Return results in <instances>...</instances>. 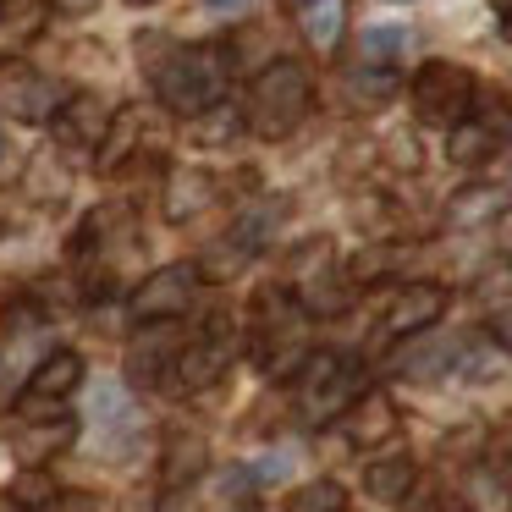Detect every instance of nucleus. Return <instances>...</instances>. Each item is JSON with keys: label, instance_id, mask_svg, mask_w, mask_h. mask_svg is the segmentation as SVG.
Listing matches in <instances>:
<instances>
[{"label": "nucleus", "instance_id": "obj_25", "mask_svg": "<svg viewBox=\"0 0 512 512\" xmlns=\"http://www.w3.org/2000/svg\"><path fill=\"white\" fill-rule=\"evenodd\" d=\"M12 496L23 501L28 512H50V507H56V496H61V490L50 485V474H45V468H23V474H17V485H12Z\"/></svg>", "mask_w": 512, "mask_h": 512}, {"label": "nucleus", "instance_id": "obj_4", "mask_svg": "<svg viewBox=\"0 0 512 512\" xmlns=\"http://www.w3.org/2000/svg\"><path fill=\"white\" fill-rule=\"evenodd\" d=\"M292 380H298V419L303 424H336L369 391L364 364L347 353H309V364Z\"/></svg>", "mask_w": 512, "mask_h": 512}, {"label": "nucleus", "instance_id": "obj_6", "mask_svg": "<svg viewBox=\"0 0 512 512\" xmlns=\"http://www.w3.org/2000/svg\"><path fill=\"white\" fill-rule=\"evenodd\" d=\"M237 358V331L226 314H210V320L199 325V331L182 342L177 353V369H171V380H177V391H210L215 380L232 369Z\"/></svg>", "mask_w": 512, "mask_h": 512}, {"label": "nucleus", "instance_id": "obj_15", "mask_svg": "<svg viewBox=\"0 0 512 512\" xmlns=\"http://www.w3.org/2000/svg\"><path fill=\"white\" fill-rule=\"evenodd\" d=\"M336 424H342V435H347L353 446L375 452V446H386L391 435H397V402H391L386 391H375V386H369L364 397H358V402H353V408H347Z\"/></svg>", "mask_w": 512, "mask_h": 512}, {"label": "nucleus", "instance_id": "obj_20", "mask_svg": "<svg viewBox=\"0 0 512 512\" xmlns=\"http://www.w3.org/2000/svg\"><path fill=\"white\" fill-rule=\"evenodd\" d=\"M210 199H215L210 171H171V182H166V215L171 221H193Z\"/></svg>", "mask_w": 512, "mask_h": 512}, {"label": "nucleus", "instance_id": "obj_21", "mask_svg": "<svg viewBox=\"0 0 512 512\" xmlns=\"http://www.w3.org/2000/svg\"><path fill=\"white\" fill-rule=\"evenodd\" d=\"M413 34L402 23H380V28H364L358 39V67H391L397 56H408Z\"/></svg>", "mask_w": 512, "mask_h": 512}, {"label": "nucleus", "instance_id": "obj_37", "mask_svg": "<svg viewBox=\"0 0 512 512\" xmlns=\"http://www.w3.org/2000/svg\"><path fill=\"white\" fill-rule=\"evenodd\" d=\"M397 6H402V0H397Z\"/></svg>", "mask_w": 512, "mask_h": 512}, {"label": "nucleus", "instance_id": "obj_29", "mask_svg": "<svg viewBox=\"0 0 512 512\" xmlns=\"http://www.w3.org/2000/svg\"><path fill=\"white\" fill-rule=\"evenodd\" d=\"M496 248H501V254H512V204L496 215Z\"/></svg>", "mask_w": 512, "mask_h": 512}, {"label": "nucleus", "instance_id": "obj_32", "mask_svg": "<svg viewBox=\"0 0 512 512\" xmlns=\"http://www.w3.org/2000/svg\"><path fill=\"white\" fill-rule=\"evenodd\" d=\"M215 17H237V12H248V0H204Z\"/></svg>", "mask_w": 512, "mask_h": 512}, {"label": "nucleus", "instance_id": "obj_3", "mask_svg": "<svg viewBox=\"0 0 512 512\" xmlns=\"http://www.w3.org/2000/svg\"><path fill=\"white\" fill-rule=\"evenodd\" d=\"M248 336H254L248 353H254V364L265 369L270 380H292L309 364V314H303V303L292 298L287 287L265 292V298L254 303V331Z\"/></svg>", "mask_w": 512, "mask_h": 512}, {"label": "nucleus", "instance_id": "obj_26", "mask_svg": "<svg viewBox=\"0 0 512 512\" xmlns=\"http://www.w3.org/2000/svg\"><path fill=\"white\" fill-rule=\"evenodd\" d=\"M50 512H116V507H111V496H100V490H61Z\"/></svg>", "mask_w": 512, "mask_h": 512}, {"label": "nucleus", "instance_id": "obj_28", "mask_svg": "<svg viewBox=\"0 0 512 512\" xmlns=\"http://www.w3.org/2000/svg\"><path fill=\"white\" fill-rule=\"evenodd\" d=\"M490 463L507 468V474H512V413L496 424V430H490Z\"/></svg>", "mask_w": 512, "mask_h": 512}, {"label": "nucleus", "instance_id": "obj_7", "mask_svg": "<svg viewBox=\"0 0 512 512\" xmlns=\"http://www.w3.org/2000/svg\"><path fill=\"white\" fill-rule=\"evenodd\" d=\"M199 298V265H166L144 276L127 298V320L133 325H177Z\"/></svg>", "mask_w": 512, "mask_h": 512}, {"label": "nucleus", "instance_id": "obj_30", "mask_svg": "<svg viewBox=\"0 0 512 512\" xmlns=\"http://www.w3.org/2000/svg\"><path fill=\"white\" fill-rule=\"evenodd\" d=\"M50 6H56L61 17H89L94 6H100V0H50Z\"/></svg>", "mask_w": 512, "mask_h": 512}, {"label": "nucleus", "instance_id": "obj_16", "mask_svg": "<svg viewBox=\"0 0 512 512\" xmlns=\"http://www.w3.org/2000/svg\"><path fill=\"white\" fill-rule=\"evenodd\" d=\"M501 210H507V188H496V182H468V188H457L452 199H446V226L468 232V226L496 221Z\"/></svg>", "mask_w": 512, "mask_h": 512}, {"label": "nucleus", "instance_id": "obj_9", "mask_svg": "<svg viewBox=\"0 0 512 512\" xmlns=\"http://www.w3.org/2000/svg\"><path fill=\"white\" fill-rule=\"evenodd\" d=\"M61 105H67V89H61L56 78H45V72L23 67V61L0 67V116L39 127V122H56Z\"/></svg>", "mask_w": 512, "mask_h": 512}, {"label": "nucleus", "instance_id": "obj_1", "mask_svg": "<svg viewBox=\"0 0 512 512\" xmlns=\"http://www.w3.org/2000/svg\"><path fill=\"white\" fill-rule=\"evenodd\" d=\"M144 72L171 116H204L221 105L232 83V56L221 45H177V39L144 34Z\"/></svg>", "mask_w": 512, "mask_h": 512}, {"label": "nucleus", "instance_id": "obj_31", "mask_svg": "<svg viewBox=\"0 0 512 512\" xmlns=\"http://www.w3.org/2000/svg\"><path fill=\"white\" fill-rule=\"evenodd\" d=\"M496 6V28H501V39L512 45V0H490Z\"/></svg>", "mask_w": 512, "mask_h": 512}, {"label": "nucleus", "instance_id": "obj_35", "mask_svg": "<svg viewBox=\"0 0 512 512\" xmlns=\"http://www.w3.org/2000/svg\"><path fill=\"white\" fill-rule=\"evenodd\" d=\"M133 6H149V0H133Z\"/></svg>", "mask_w": 512, "mask_h": 512}, {"label": "nucleus", "instance_id": "obj_13", "mask_svg": "<svg viewBox=\"0 0 512 512\" xmlns=\"http://www.w3.org/2000/svg\"><path fill=\"white\" fill-rule=\"evenodd\" d=\"M177 325H138L133 347H127V380L133 386H171V369H177Z\"/></svg>", "mask_w": 512, "mask_h": 512}, {"label": "nucleus", "instance_id": "obj_34", "mask_svg": "<svg viewBox=\"0 0 512 512\" xmlns=\"http://www.w3.org/2000/svg\"><path fill=\"white\" fill-rule=\"evenodd\" d=\"M0 160H6V138H0Z\"/></svg>", "mask_w": 512, "mask_h": 512}, {"label": "nucleus", "instance_id": "obj_23", "mask_svg": "<svg viewBox=\"0 0 512 512\" xmlns=\"http://www.w3.org/2000/svg\"><path fill=\"white\" fill-rule=\"evenodd\" d=\"M347 94H353L358 105H380L397 94V72L391 67H353L347 72Z\"/></svg>", "mask_w": 512, "mask_h": 512}, {"label": "nucleus", "instance_id": "obj_19", "mask_svg": "<svg viewBox=\"0 0 512 512\" xmlns=\"http://www.w3.org/2000/svg\"><path fill=\"white\" fill-rule=\"evenodd\" d=\"M463 496H468V512H512V474L496 463H479L463 479Z\"/></svg>", "mask_w": 512, "mask_h": 512}, {"label": "nucleus", "instance_id": "obj_36", "mask_svg": "<svg viewBox=\"0 0 512 512\" xmlns=\"http://www.w3.org/2000/svg\"><path fill=\"white\" fill-rule=\"evenodd\" d=\"M138 512H149V507H138Z\"/></svg>", "mask_w": 512, "mask_h": 512}, {"label": "nucleus", "instance_id": "obj_8", "mask_svg": "<svg viewBox=\"0 0 512 512\" xmlns=\"http://www.w3.org/2000/svg\"><path fill=\"white\" fill-rule=\"evenodd\" d=\"M78 386H83V358L72 353V347H56L45 364H34L23 397H17V413H23V419H45V424L67 419V402L78 397Z\"/></svg>", "mask_w": 512, "mask_h": 512}, {"label": "nucleus", "instance_id": "obj_33", "mask_svg": "<svg viewBox=\"0 0 512 512\" xmlns=\"http://www.w3.org/2000/svg\"><path fill=\"white\" fill-rule=\"evenodd\" d=\"M0 512H28V507H23V501H17V496H12V490H6V496H0Z\"/></svg>", "mask_w": 512, "mask_h": 512}, {"label": "nucleus", "instance_id": "obj_5", "mask_svg": "<svg viewBox=\"0 0 512 512\" xmlns=\"http://www.w3.org/2000/svg\"><path fill=\"white\" fill-rule=\"evenodd\" d=\"M408 94H413V116H419L424 127H446V133H452V127L474 111L479 83H474V72L457 67V61H424V67L413 72Z\"/></svg>", "mask_w": 512, "mask_h": 512}, {"label": "nucleus", "instance_id": "obj_10", "mask_svg": "<svg viewBox=\"0 0 512 512\" xmlns=\"http://www.w3.org/2000/svg\"><path fill=\"white\" fill-rule=\"evenodd\" d=\"M441 314H446V287H435V281H408V287H397L391 303L380 309L375 342H413V336H424Z\"/></svg>", "mask_w": 512, "mask_h": 512}, {"label": "nucleus", "instance_id": "obj_14", "mask_svg": "<svg viewBox=\"0 0 512 512\" xmlns=\"http://www.w3.org/2000/svg\"><path fill=\"white\" fill-rule=\"evenodd\" d=\"M111 122H116V111L100 100V94H67V105L56 111V122H50V127H56L61 149H94V155H100Z\"/></svg>", "mask_w": 512, "mask_h": 512}, {"label": "nucleus", "instance_id": "obj_12", "mask_svg": "<svg viewBox=\"0 0 512 512\" xmlns=\"http://www.w3.org/2000/svg\"><path fill=\"white\" fill-rule=\"evenodd\" d=\"M512 133V111L507 100H474V111L463 116V122L446 133V155L457 160V166H479V160H490L501 149V138Z\"/></svg>", "mask_w": 512, "mask_h": 512}, {"label": "nucleus", "instance_id": "obj_11", "mask_svg": "<svg viewBox=\"0 0 512 512\" xmlns=\"http://www.w3.org/2000/svg\"><path fill=\"white\" fill-rule=\"evenodd\" d=\"M83 419H89V430L100 446H127L144 430V408L133 402V391H127L122 380H94V386L83 391Z\"/></svg>", "mask_w": 512, "mask_h": 512}, {"label": "nucleus", "instance_id": "obj_24", "mask_svg": "<svg viewBox=\"0 0 512 512\" xmlns=\"http://www.w3.org/2000/svg\"><path fill=\"white\" fill-rule=\"evenodd\" d=\"M287 512H347V490L336 485V479H314V485H303L298 496H292Z\"/></svg>", "mask_w": 512, "mask_h": 512}, {"label": "nucleus", "instance_id": "obj_2", "mask_svg": "<svg viewBox=\"0 0 512 512\" xmlns=\"http://www.w3.org/2000/svg\"><path fill=\"white\" fill-rule=\"evenodd\" d=\"M314 111V78L303 61L281 56L270 61L265 72L254 78V89H248V111H243V127L259 138H270V144H281V138H292L303 122H309Z\"/></svg>", "mask_w": 512, "mask_h": 512}, {"label": "nucleus", "instance_id": "obj_17", "mask_svg": "<svg viewBox=\"0 0 512 512\" xmlns=\"http://www.w3.org/2000/svg\"><path fill=\"white\" fill-rule=\"evenodd\" d=\"M298 28L320 56H331L347 34V0H298Z\"/></svg>", "mask_w": 512, "mask_h": 512}, {"label": "nucleus", "instance_id": "obj_22", "mask_svg": "<svg viewBox=\"0 0 512 512\" xmlns=\"http://www.w3.org/2000/svg\"><path fill=\"white\" fill-rule=\"evenodd\" d=\"M199 468H204V441H199V435H182V441L166 452V485L171 490H188L193 479H199Z\"/></svg>", "mask_w": 512, "mask_h": 512}, {"label": "nucleus", "instance_id": "obj_18", "mask_svg": "<svg viewBox=\"0 0 512 512\" xmlns=\"http://www.w3.org/2000/svg\"><path fill=\"white\" fill-rule=\"evenodd\" d=\"M413 479H419V463H413L408 452H386L364 468V490L375 501H402L413 490Z\"/></svg>", "mask_w": 512, "mask_h": 512}, {"label": "nucleus", "instance_id": "obj_27", "mask_svg": "<svg viewBox=\"0 0 512 512\" xmlns=\"http://www.w3.org/2000/svg\"><path fill=\"white\" fill-rule=\"evenodd\" d=\"M485 331H490V342H496V347H507V353H512V303H490Z\"/></svg>", "mask_w": 512, "mask_h": 512}]
</instances>
